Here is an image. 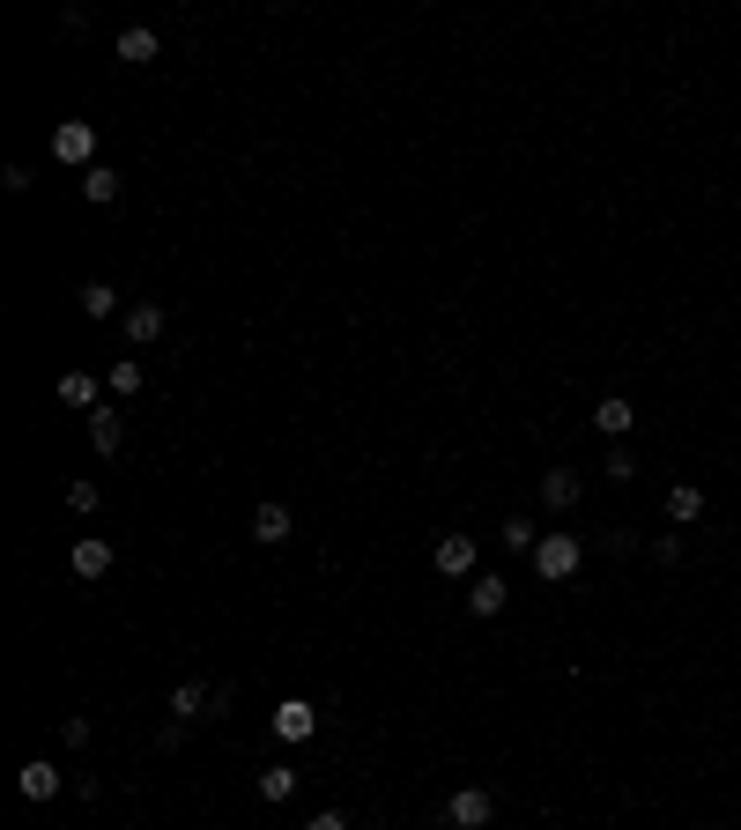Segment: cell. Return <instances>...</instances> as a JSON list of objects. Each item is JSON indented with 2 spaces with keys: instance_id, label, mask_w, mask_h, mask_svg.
Returning a JSON list of instances; mask_svg holds the SVG:
<instances>
[{
  "instance_id": "cell-20",
  "label": "cell",
  "mask_w": 741,
  "mask_h": 830,
  "mask_svg": "<svg viewBox=\"0 0 741 830\" xmlns=\"http://www.w3.org/2000/svg\"><path fill=\"white\" fill-rule=\"evenodd\" d=\"M141 364H134V356H120V364H112V401H134V393H141Z\"/></svg>"
},
{
  "instance_id": "cell-14",
  "label": "cell",
  "mask_w": 741,
  "mask_h": 830,
  "mask_svg": "<svg viewBox=\"0 0 741 830\" xmlns=\"http://www.w3.org/2000/svg\"><path fill=\"white\" fill-rule=\"evenodd\" d=\"M120 438H126V423H120V408H89V445L112 460L120 453Z\"/></svg>"
},
{
  "instance_id": "cell-10",
  "label": "cell",
  "mask_w": 741,
  "mask_h": 830,
  "mask_svg": "<svg viewBox=\"0 0 741 830\" xmlns=\"http://www.w3.org/2000/svg\"><path fill=\"white\" fill-rule=\"evenodd\" d=\"M112 52H120L126 67H149V60H156V52H164V38H156V30H149V23H134V30H120V45H112Z\"/></svg>"
},
{
  "instance_id": "cell-8",
  "label": "cell",
  "mask_w": 741,
  "mask_h": 830,
  "mask_svg": "<svg viewBox=\"0 0 741 830\" xmlns=\"http://www.w3.org/2000/svg\"><path fill=\"white\" fill-rule=\"evenodd\" d=\"M504 601H512V586L497 579V571H475V579H467V616H497Z\"/></svg>"
},
{
  "instance_id": "cell-16",
  "label": "cell",
  "mask_w": 741,
  "mask_h": 830,
  "mask_svg": "<svg viewBox=\"0 0 741 830\" xmlns=\"http://www.w3.org/2000/svg\"><path fill=\"white\" fill-rule=\"evenodd\" d=\"M126 341H141V349L164 341V304H134V312H126Z\"/></svg>"
},
{
  "instance_id": "cell-9",
  "label": "cell",
  "mask_w": 741,
  "mask_h": 830,
  "mask_svg": "<svg viewBox=\"0 0 741 830\" xmlns=\"http://www.w3.org/2000/svg\"><path fill=\"white\" fill-rule=\"evenodd\" d=\"M593 430H601V438H630V430H638V408H630V401H623V393H608V401H601V408H593Z\"/></svg>"
},
{
  "instance_id": "cell-18",
  "label": "cell",
  "mask_w": 741,
  "mask_h": 830,
  "mask_svg": "<svg viewBox=\"0 0 741 830\" xmlns=\"http://www.w3.org/2000/svg\"><path fill=\"white\" fill-rule=\"evenodd\" d=\"M60 401H67V408H104V401H97V378H89V372H67V378H60Z\"/></svg>"
},
{
  "instance_id": "cell-22",
  "label": "cell",
  "mask_w": 741,
  "mask_h": 830,
  "mask_svg": "<svg viewBox=\"0 0 741 830\" xmlns=\"http://www.w3.org/2000/svg\"><path fill=\"white\" fill-rule=\"evenodd\" d=\"M535 541H541V527H535V519H519V512L504 519V549H535Z\"/></svg>"
},
{
  "instance_id": "cell-4",
  "label": "cell",
  "mask_w": 741,
  "mask_h": 830,
  "mask_svg": "<svg viewBox=\"0 0 741 830\" xmlns=\"http://www.w3.org/2000/svg\"><path fill=\"white\" fill-rule=\"evenodd\" d=\"M319 734V705L312 697H282L275 705V742H312Z\"/></svg>"
},
{
  "instance_id": "cell-12",
  "label": "cell",
  "mask_w": 741,
  "mask_h": 830,
  "mask_svg": "<svg viewBox=\"0 0 741 830\" xmlns=\"http://www.w3.org/2000/svg\"><path fill=\"white\" fill-rule=\"evenodd\" d=\"M541 504H549V512H578V475L572 467H549V475H541Z\"/></svg>"
},
{
  "instance_id": "cell-21",
  "label": "cell",
  "mask_w": 741,
  "mask_h": 830,
  "mask_svg": "<svg viewBox=\"0 0 741 830\" xmlns=\"http://www.w3.org/2000/svg\"><path fill=\"white\" fill-rule=\"evenodd\" d=\"M289 793H297V771H289V764L260 771V801H289Z\"/></svg>"
},
{
  "instance_id": "cell-2",
  "label": "cell",
  "mask_w": 741,
  "mask_h": 830,
  "mask_svg": "<svg viewBox=\"0 0 741 830\" xmlns=\"http://www.w3.org/2000/svg\"><path fill=\"white\" fill-rule=\"evenodd\" d=\"M52 156L75 164V171H89V164H97V126H89V120H60V126H52Z\"/></svg>"
},
{
  "instance_id": "cell-26",
  "label": "cell",
  "mask_w": 741,
  "mask_h": 830,
  "mask_svg": "<svg viewBox=\"0 0 741 830\" xmlns=\"http://www.w3.org/2000/svg\"><path fill=\"white\" fill-rule=\"evenodd\" d=\"M304 830H349V816H341V808H319V816H312Z\"/></svg>"
},
{
  "instance_id": "cell-23",
  "label": "cell",
  "mask_w": 741,
  "mask_h": 830,
  "mask_svg": "<svg viewBox=\"0 0 741 830\" xmlns=\"http://www.w3.org/2000/svg\"><path fill=\"white\" fill-rule=\"evenodd\" d=\"M601 475H608V482H638V460H630V453H623V445H616V453H608V467H601Z\"/></svg>"
},
{
  "instance_id": "cell-15",
  "label": "cell",
  "mask_w": 741,
  "mask_h": 830,
  "mask_svg": "<svg viewBox=\"0 0 741 830\" xmlns=\"http://www.w3.org/2000/svg\"><path fill=\"white\" fill-rule=\"evenodd\" d=\"M83 201L89 208H112V201H120V171H112V164H89L83 171Z\"/></svg>"
},
{
  "instance_id": "cell-19",
  "label": "cell",
  "mask_w": 741,
  "mask_h": 830,
  "mask_svg": "<svg viewBox=\"0 0 741 830\" xmlns=\"http://www.w3.org/2000/svg\"><path fill=\"white\" fill-rule=\"evenodd\" d=\"M83 312L89 319H112V312H120V290H112V282H83Z\"/></svg>"
},
{
  "instance_id": "cell-24",
  "label": "cell",
  "mask_w": 741,
  "mask_h": 830,
  "mask_svg": "<svg viewBox=\"0 0 741 830\" xmlns=\"http://www.w3.org/2000/svg\"><path fill=\"white\" fill-rule=\"evenodd\" d=\"M0 186H8V193H30V186H38V171H30V164H8V171H0Z\"/></svg>"
},
{
  "instance_id": "cell-1",
  "label": "cell",
  "mask_w": 741,
  "mask_h": 830,
  "mask_svg": "<svg viewBox=\"0 0 741 830\" xmlns=\"http://www.w3.org/2000/svg\"><path fill=\"white\" fill-rule=\"evenodd\" d=\"M578 556H586V549H578V535H541L535 541V579H572L578 571Z\"/></svg>"
},
{
  "instance_id": "cell-17",
  "label": "cell",
  "mask_w": 741,
  "mask_h": 830,
  "mask_svg": "<svg viewBox=\"0 0 741 830\" xmlns=\"http://www.w3.org/2000/svg\"><path fill=\"white\" fill-rule=\"evenodd\" d=\"M667 519H675V527L704 519V490H698V482H675V490H667Z\"/></svg>"
},
{
  "instance_id": "cell-25",
  "label": "cell",
  "mask_w": 741,
  "mask_h": 830,
  "mask_svg": "<svg viewBox=\"0 0 741 830\" xmlns=\"http://www.w3.org/2000/svg\"><path fill=\"white\" fill-rule=\"evenodd\" d=\"M67 512H97V482H75V490H67Z\"/></svg>"
},
{
  "instance_id": "cell-5",
  "label": "cell",
  "mask_w": 741,
  "mask_h": 830,
  "mask_svg": "<svg viewBox=\"0 0 741 830\" xmlns=\"http://www.w3.org/2000/svg\"><path fill=\"white\" fill-rule=\"evenodd\" d=\"M67 564H75V579H104V571L120 564V549H112L104 535H83V541H75V556H67Z\"/></svg>"
},
{
  "instance_id": "cell-3",
  "label": "cell",
  "mask_w": 741,
  "mask_h": 830,
  "mask_svg": "<svg viewBox=\"0 0 741 830\" xmlns=\"http://www.w3.org/2000/svg\"><path fill=\"white\" fill-rule=\"evenodd\" d=\"M490 816H497V793L490 787H460L453 801H445V823H453V830H482Z\"/></svg>"
},
{
  "instance_id": "cell-13",
  "label": "cell",
  "mask_w": 741,
  "mask_h": 830,
  "mask_svg": "<svg viewBox=\"0 0 741 830\" xmlns=\"http://www.w3.org/2000/svg\"><path fill=\"white\" fill-rule=\"evenodd\" d=\"M15 793H23V801H52V793H60V771H52V764H23V771H15Z\"/></svg>"
},
{
  "instance_id": "cell-6",
  "label": "cell",
  "mask_w": 741,
  "mask_h": 830,
  "mask_svg": "<svg viewBox=\"0 0 741 830\" xmlns=\"http://www.w3.org/2000/svg\"><path fill=\"white\" fill-rule=\"evenodd\" d=\"M430 564H438L445 579H475V541H467V535H438Z\"/></svg>"
},
{
  "instance_id": "cell-7",
  "label": "cell",
  "mask_w": 741,
  "mask_h": 830,
  "mask_svg": "<svg viewBox=\"0 0 741 830\" xmlns=\"http://www.w3.org/2000/svg\"><path fill=\"white\" fill-rule=\"evenodd\" d=\"M297 535V519H289V504H260V512H252V541H260V549H282V541Z\"/></svg>"
},
{
  "instance_id": "cell-11",
  "label": "cell",
  "mask_w": 741,
  "mask_h": 830,
  "mask_svg": "<svg viewBox=\"0 0 741 830\" xmlns=\"http://www.w3.org/2000/svg\"><path fill=\"white\" fill-rule=\"evenodd\" d=\"M208 712H215V690H208V682H178V690H171V719L193 727V719H208Z\"/></svg>"
}]
</instances>
